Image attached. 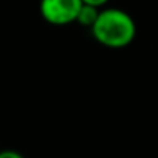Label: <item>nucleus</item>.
<instances>
[{"mask_svg": "<svg viewBox=\"0 0 158 158\" xmlns=\"http://www.w3.org/2000/svg\"><path fill=\"white\" fill-rule=\"evenodd\" d=\"M96 42L107 48H124L136 36V23L129 13L119 8H106L90 28Z\"/></svg>", "mask_w": 158, "mask_h": 158, "instance_id": "f257e3e1", "label": "nucleus"}, {"mask_svg": "<svg viewBox=\"0 0 158 158\" xmlns=\"http://www.w3.org/2000/svg\"><path fill=\"white\" fill-rule=\"evenodd\" d=\"M81 6L82 0H40L39 10L45 22L64 27L76 22Z\"/></svg>", "mask_w": 158, "mask_h": 158, "instance_id": "f03ea898", "label": "nucleus"}, {"mask_svg": "<svg viewBox=\"0 0 158 158\" xmlns=\"http://www.w3.org/2000/svg\"><path fill=\"white\" fill-rule=\"evenodd\" d=\"M99 11H101V8H96V6H92V5H85V3H82L81 10H79V13H77L76 22L81 25V27L92 28L93 23L96 22L98 16H99Z\"/></svg>", "mask_w": 158, "mask_h": 158, "instance_id": "7ed1b4c3", "label": "nucleus"}, {"mask_svg": "<svg viewBox=\"0 0 158 158\" xmlns=\"http://www.w3.org/2000/svg\"><path fill=\"white\" fill-rule=\"evenodd\" d=\"M0 158H25L20 152L17 150H0Z\"/></svg>", "mask_w": 158, "mask_h": 158, "instance_id": "20e7f679", "label": "nucleus"}, {"mask_svg": "<svg viewBox=\"0 0 158 158\" xmlns=\"http://www.w3.org/2000/svg\"><path fill=\"white\" fill-rule=\"evenodd\" d=\"M109 0H82V3L85 5H92V6H96V8H102Z\"/></svg>", "mask_w": 158, "mask_h": 158, "instance_id": "39448f33", "label": "nucleus"}]
</instances>
